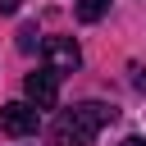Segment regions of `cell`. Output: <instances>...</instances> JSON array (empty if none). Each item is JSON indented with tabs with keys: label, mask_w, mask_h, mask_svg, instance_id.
<instances>
[{
	"label": "cell",
	"mask_w": 146,
	"mask_h": 146,
	"mask_svg": "<svg viewBox=\"0 0 146 146\" xmlns=\"http://www.w3.org/2000/svg\"><path fill=\"white\" fill-rule=\"evenodd\" d=\"M23 91H27V105L55 110V100H59V73L55 68H36V73L23 78Z\"/></svg>",
	"instance_id": "cell-3"
},
{
	"label": "cell",
	"mask_w": 146,
	"mask_h": 146,
	"mask_svg": "<svg viewBox=\"0 0 146 146\" xmlns=\"http://www.w3.org/2000/svg\"><path fill=\"white\" fill-rule=\"evenodd\" d=\"M46 68H55L59 78L64 73H78V64H82V50H78V41L73 36H46Z\"/></svg>",
	"instance_id": "cell-4"
},
{
	"label": "cell",
	"mask_w": 146,
	"mask_h": 146,
	"mask_svg": "<svg viewBox=\"0 0 146 146\" xmlns=\"http://www.w3.org/2000/svg\"><path fill=\"white\" fill-rule=\"evenodd\" d=\"M36 46H46V41H36V27H32V23H27V27H23V32H18V50H23V55H32V50H36Z\"/></svg>",
	"instance_id": "cell-6"
},
{
	"label": "cell",
	"mask_w": 146,
	"mask_h": 146,
	"mask_svg": "<svg viewBox=\"0 0 146 146\" xmlns=\"http://www.w3.org/2000/svg\"><path fill=\"white\" fill-rule=\"evenodd\" d=\"M132 87H137V91H146V68H132Z\"/></svg>",
	"instance_id": "cell-7"
},
{
	"label": "cell",
	"mask_w": 146,
	"mask_h": 146,
	"mask_svg": "<svg viewBox=\"0 0 146 146\" xmlns=\"http://www.w3.org/2000/svg\"><path fill=\"white\" fill-rule=\"evenodd\" d=\"M36 128H41V110L36 105H27V100L0 105V132L5 137H32Z\"/></svg>",
	"instance_id": "cell-2"
},
{
	"label": "cell",
	"mask_w": 146,
	"mask_h": 146,
	"mask_svg": "<svg viewBox=\"0 0 146 146\" xmlns=\"http://www.w3.org/2000/svg\"><path fill=\"white\" fill-rule=\"evenodd\" d=\"M119 146H146V141H141V137H123Z\"/></svg>",
	"instance_id": "cell-9"
},
{
	"label": "cell",
	"mask_w": 146,
	"mask_h": 146,
	"mask_svg": "<svg viewBox=\"0 0 146 146\" xmlns=\"http://www.w3.org/2000/svg\"><path fill=\"white\" fill-rule=\"evenodd\" d=\"M105 123H114V110L100 105V100H82V105H73V110L64 114L59 137H64V146H91Z\"/></svg>",
	"instance_id": "cell-1"
},
{
	"label": "cell",
	"mask_w": 146,
	"mask_h": 146,
	"mask_svg": "<svg viewBox=\"0 0 146 146\" xmlns=\"http://www.w3.org/2000/svg\"><path fill=\"white\" fill-rule=\"evenodd\" d=\"M18 9V0H0V14H14Z\"/></svg>",
	"instance_id": "cell-8"
},
{
	"label": "cell",
	"mask_w": 146,
	"mask_h": 146,
	"mask_svg": "<svg viewBox=\"0 0 146 146\" xmlns=\"http://www.w3.org/2000/svg\"><path fill=\"white\" fill-rule=\"evenodd\" d=\"M110 14V0H78V18L82 23H100Z\"/></svg>",
	"instance_id": "cell-5"
}]
</instances>
